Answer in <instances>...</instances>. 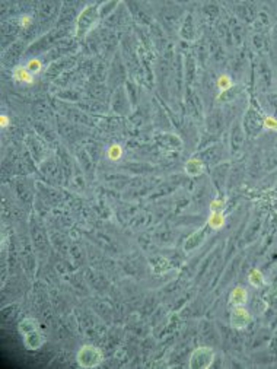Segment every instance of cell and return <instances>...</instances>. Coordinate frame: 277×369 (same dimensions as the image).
Segmentation results:
<instances>
[{
	"label": "cell",
	"instance_id": "obj_1",
	"mask_svg": "<svg viewBox=\"0 0 277 369\" xmlns=\"http://www.w3.org/2000/svg\"><path fill=\"white\" fill-rule=\"evenodd\" d=\"M99 3L101 1H92V3H86L85 7L81 10L78 19L75 22V37L78 40H85L88 38L99 25V22H102L101 18V12H99Z\"/></svg>",
	"mask_w": 277,
	"mask_h": 369
},
{
	"label": "cell",
	"instance_id": "obj_2",
	"mask_svg": "<svg viewBox=\"0 0 277 369\" xmlns=\"http://www.w3.org/2000/svg\"><path fill=\"white\" fill-rule=\"evenodd\" d=\"M18 330L21 333L23 345L28 350H40L47 342V337L35 317L22 318Z\"/></svg>",
	"mask_w": 277,
	"mask_h": 369
},
{
	"label": "cell",
	"instance_id": "obj_3",
	"mask_svg": "<svg viewBox=\"0 0 277 369\" xmlns=\"http://www.w3.org/2000/svg\"><path fill=\"white\" fill-rule=\"evenodd\" d=\"M76 362L84 369L96 368L104 362V353L98 346L84 345L76 352Z\"/></svg>",
	"mask_w": 277,
	"mask_h": 369
},
{
	"label": "cell",
	"instance_id": "obj_4",
	"mask_svg": "<svg viewBox=\"0 0 277 369\" xmlns=\"http://www.w3.org/2000/svg\"><path fill=\"white\" fill-rule=\"evenodd\" d=\"M216 359V350L212 346H198L188 358L190 369H209Z\"/></svg>",
	"mask_w": 277,
	"mask_h": 369
},
{
	"label": "cell",
	"instance_id": "obj_5",
	"mask_svg": "<svg viewBox=\"0 0 277 369\" xmlns=\"http://www.w3.org/2000/svg\"><path fill=\"white\" fill-rule=\"evenodd\" d=\"M127 4L128 12H130V16L137 22L139 25L142 26H146L149 28L150 25L153 23V15L149 10V7L152 6L150 3H145V1H126Z\"/></svg>",
	"mask_w": 277,
	"mask_h": 369
},
{
	"label": "cell",
	"instance_id": "obj_6",
	"mask_svg": "<svg viewBox=\"0 0 277 369\" xmlns=\"http://www.w3.org/2000/svg\"><path fill=\"white\" fill-rule=\"evenodd\" d=\"M130 19H131V16H130V12H128L126 1H120V4L117 6V9L104 21V26L114 31V28L126 26L127 21H130Z\"/></svg>",
	"mask_w": 277,
	"mask_h": 369
},
{
	"label": "cell",
	"instance_id": "obj_7",
	"mask_svg": "<svg viewBox=\"0 0 277 369\" xmlns=\"http://www.w3.org/2000/svg\"><path fill=\"white\" fill-rule=\"evenodd\" d=\"M253 317L247 306H234L229 314V326L234 330H245L251 324Z\"/></svg>",
	"mask_w": 277,
	"mask_h": 369
},
{
	"label": "cell",
	"instance_id": "obj_8",
	"mask_svg": "<svg viewBox=\"0 0 277 369\" xmlns=\"http://www.w3.org/2000/svg\"><path fill=\"white\" fill-rule=\"evenodd\" d=\"M86 4V3H85ZM85 4L82 3H78V1H64L62 4V9H60V13H59V18H57V23L59 26L62 25H67L72 21L76 22L81 10L85 7Z\"/></svg>",
	"mask_w": 277,
	"mask_h": 369
},
{
	"label": "cell",
	"instance_id": "obj_9",
	"mask_svg": "<svg viewBox=\"0 0 277 369\" xmlns=\"http://www.w3.org/2000/svg\"><path fill=\"white\" fill-rule=\"evenodd\" d=\"M210 228L207 226V223H206V226H203V228H198L197 231H194L192 234H190L185 241H184V244H183V250H184V253H187V254H190L192 251H195L197 248H200L203 244H204V241L207 238V231H209Z\"/></svg>",
	"mask_w": 277,
	"mask_h": 369
},
{
	"label": "cell",
	"instance_id": "obj_10",
	"mask_svg": "<svg viewBox=\"0 0 277 369\" xmlns=\"http://www.w3.org/2000/svg\"><path fill=\"white\" fill-rule=\"evenodd\" d=\"M195 16H194V10L188 9L185 10V15L183 18L181 26H180V35L183 40L185 41H194L195 40Z\"/></svg>",
	"mask_w": 277,
	"mask_h": 369
},
{
	"label": "cell",
	"instance_id": "obj_11",
	"mask_svg": "<svg viewBox=\"0 0 277 369\" xmlns=\"http://www.w3.org/2000/svg\"><path fill=\"white\" fill-rule=\"evenodd\" d=\"M130 98L127 95V91L124 89V87L117 88V91L114 92V96H112V108L115 109V112L118 114H127L130 111Z\"/></svg>",
	"mask_w": 277,
	"mask_h": 369
},
{
	"label": "cell",
	"instance_id": "obj_12",
	"mask_svg": "<svg viewBox=\"0 0 277 369\" xmlns=\"http://www.w3.org/2000/svg\"><path fill=\"white\" fill-rule=\"evenodd\" d=\"M248 299H250L248 289L245 286H242V284H238L231 290L228 304H229L231 308H234V306H247Z\"/></svg>",
	"mask_w": 277,
	"mask_h": 369
},
{
	"label": "cell",
	"instance_id": "obj_13",
	"mask_svg": "<svg viewBox=\"0 0 277 369\" xmlns=\"http://www.w3.org/2000/svg\"><path fill=\"white\" fill-rule=\"evenodd\" d=\"M184 173L187 177H191V178H195V177H200L206 173V164L197 158V156H192L190 159L185 161L184 164Z\"/></svg>",
	"mask_w": 277,
	"mask_h": 369
},
{
	"label": "cell",
	"instance_id": "obj_14",
	"mask_svg": "<svg viewBox=\"0 0 277 369\" xmlns=\"http://www.w3.org/2000/svg\"><path fill=\"white\" fill-rule=\"evenodd\" d=\"M12 78L19 82V84H25V85H32L35 81V76L26 69L25 65H16L12 69Z\"/></svg>",
	"mask_w": 277,
	"mask_h": 369
},
{
	"label": "cell",
	"instance_id": "obj_15",
	"mask_svg": "<svg viewBox=\"0 0 277 369\" xmlns=\"http://www.w3.org/2000/svg\"><path fill=\"white\" fill-rule=\"evenodd\" d=\"M225 225H226L225 212H209L207 226H209L212 231H220Z\"/></svg>",
	"mask_w": 277,
	"mask_h": 369
},
{
	"label": "cell",
	"instance_id": "obj_16",
	"mask_svg": "<svg viewBox=\"0 0 277 369\" xmlns=\"http://www.w3.org/2000/svg\"><path fill=\"white\" fill-rule=\"evenodd\" d=\"M159 143H162L168 149H181V146H183L181 139L177 134H172V133H161Z\"/></svg>",
	"mask_w": 277,
	"mask_h": 369
},
{
	"label": "cell",
	"instance_id": "obj_17",
	"mask_svg": "<svg viewBox=\"0 0 277 369\" xmlns=\"http://www.w3.org/2000/svg\"><path fill=\"white\" fill-rule=\"evenodd\" d=\"M234 87V79L231 78V75L228 73H222L219 75L217 81H216V88H217V92H219V96L226 93L228 91H231Z\"/></svg>",
	"mask_w": 277,
	"mask_h": 369
},
{
	"label": "cell",
	"instance_id": "obj_18",
	"mask_svg": "<svg viewBox=\"0 0 277 369\" xmlns=\"http://www.w3.org/2000/svg\"><path fill=\"white\" fill-rule=\"evenodd\" d=\"M248 283L256 287V289H263L266 284H267V279L264 276V273L258 269H253L250 273H248Z\"/></svg>",
	"mask_w": 277,
	"mask_h": 369
},
{
	"label": "cell",
	"instance_id": "obj_19",
	"mask_svg": "<svg viewBox=\"0 0 277 369\" xmlns=\"http://www.w3.org/2000/svg\"><path fill=\"white\" fill-rule=\"evenodd\" d=\"M118 4H120V1H117V0H108V1H101L99 3V12H101L102 22L105 21L108 16L117 9Z\"/></svg>",
	"mask_w": 277,
	"mask_h": 369
},
{
	"label": "cell",
	"instance_id": "obj_20",
	"mask_svg": "<svg viewBox=\"0 0 277 369\" xmlns=\"http://www.w3.org/2000/svg\"><path fill=\"white\" fill-rule=\"evenodd\" d=\"M124 155V149L120 143H112L107 149V158L111 162H118Z\"/></svg>",
	"mask_w": 277,
	"mask_h": 369
},
{
	"label": "cell",
	"instance_id": "obj_21",
	"mask_svg": "<svg viewBox=\"0 0 277 369\" xmlns=\"http://www.w3.org/2000/svg\"><path fill=\"white\" fill-rule=\"evenodd\" d=\"M26 69L34 75V76H37V75H40L41 72H43V67L44 63L41 59H37V57H34V59H29L28 62H26Z\"/></svg>",
	"mask_w": 277,
	"mask_h": 369
},
{
	"label": "cell",
	"instance_id": "obj_22",
	"mask_svg": "<svg viewBox=\"0 0 277 369\" xmlns=\"http://www.w3.org/2000/svg\"><path fill=\"white\" fill-rule=\"evenodd\" d=\"M226 201L223 197H216L209 204V212H225Z\"/></svg>",
	"mask_w": 277,
	"mask_h": 369
},
{
	"label": "cell",
	"instance_id": "obj_23",
	"mask_svg": "<svg viewBox=\"0 0 277 369\" xmlns=\"http://www.w3.org/2000/svg\"><path fill=\"white\" fill-rule=\"evenodd\" d=\"M263 127L267 129V130L277 131V118L276 117H272V115H267L264 117L263 120Z\"/></svg>",
	"mask_w": 277,
	"mask_h": 369
},
{
	"label": "cell",
	"instance_id": "obj_24",
	"mask_svg": "<svg viewBox=\"0 0 277 369\" xmlns=\"http://www.w3.org/2000/svg\"><path fill=\"white\" fill-rule=\"evenodd\" d=\"M9 126H10V118H9V117L3 112V114H1V117H0V127L4 130V129H6V127H9Z\"/></svg>",
	"mask_w": 277,
	"mask_h": 369
}]
</instances>
